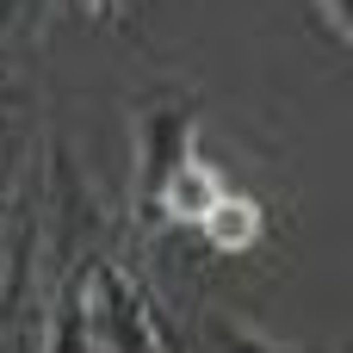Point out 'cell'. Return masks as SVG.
<instances>
[{
    "mask_svg": "<svg viewBox=\"0 0 353 353\" xmlns=\"http://www.w3.org/2000/svg\"><path fill=\"white\" fill-rule=\"evenodd\" d=\"M192 168V99L155 93L137 105V211L155 217L168 186Z\"/></svg>",
    "mask_w": 353,
    "mask_h": 353,
    "instance_id": "obj_1",
    "label": "cell"
},
{
    "mask_svg": "<svg viewBox=\"0 0 353 353\" xmlns=\"http://www.w3.org/2000/svg\"><path fill=\"white\" fill-rule=\"evenodd\" d=\"M81 347H87V285H68L62 316H56V341H50V353H81Z\"/></svg>",
    "mask_w": 353,
    "mask_h": 353,
    "instance_id": "obj_2",
    "label": "cell"
},
{
    "mask_svg": "<svg viewBox=\"0 0 353 353\" xmlns=\"http://www.w3.org/2000/svg\"><path fill=\"white\" fill-rule=\"evenodd\" d=\"M211 329H217V347H223V353H292V347H267V341L242 335L236 323H211Z\"/></svg>",
    "mask_w": 353,
    "mask_h": 353,
    "instance_id": "obj_3",
    "label": "cell"
},
{
    "mask_svg": "<svg viewBox=\"0 0 353 353\" xmlns=\"http://www.w3.org/2000/svg\"><path fill=\"white\" fill-rule=\"evenodd\" d=\"M37 6H43V0H0V37H6L25 12H37Z\"/></svg>",
    "mask_w": 353,
    "mask_h": 353,
    "instance_id": "obj_4",
    "label": "cell"
},
{
    "mask_svg": "<svg viewBox=\"0 0 353 353\" xmlns=\"http://www.w3.org/2000/svg\"><path fill=\"white\" fill-rule=\"evenodd\" d=\"M323 12H329V25H335V37L347 31V0H323Z\"/></svg>",
    "mask_w": 353,
    "mask_h": 353,
    "instance_id": "obj_5",
    "label": "cell"
},
{
    "mask_svg": "<svg viewBox=\"0 0 353 353\" xmlns=\"http://www.w3.org/2000/svg\"><path fill=\"white\" fill-rule=\"evenodd\" d=\"M81 6H87V12H105V19L118 12V0H81Z\"/></svg>",
    "mask_w": 353,
    "mask_h": 353,
    "instance_id": "obj_6",
    "label": "cell"
}]
</instances>
